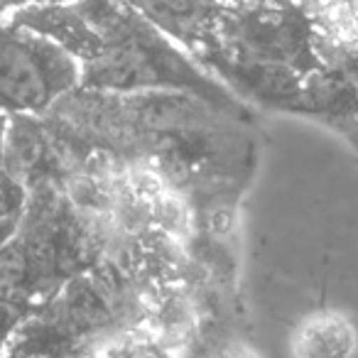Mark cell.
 Segmentation results:
<instances>
[{"instance_id": "obj_1", "label": "cell", "mask_w": 358, "mask_h": 358, "mask_svg": "<svg viewBox=\"0 0 358 358\" xmlns=\"http://www.w3.org/2000/svg\"><path fill=\"white\" fill-rule=\"evenodd\" d=\"M101 260L99 245L62 185L35 187L0 248V294L35 309Z\"/></svg>"}, {"instance_id": "obj_2", "label": "cell", "mask_w": 358, "mask_h": 358, "mask_svg": "<svg viewBox=\"0 0 358 358\" xmlns=\"http://www.w3.org/2000/svg\"><path fill=\"white\" fill-rule=\"evenodd\" d=\"M81 86V62L64 47L0 22V113L45 115L62 96Z\"/></svg>"}, {"instance_id": "obj_3", "label": "cell", "mask_w": 358, "mask_h": 358, "mask_svg": "<svg viewBox=\"0 0 358 358\" xmlns=\"http://www.w3.org/2000/svg\"><path fill=\"white\" fill-rule=\"evenodd\" d=\"M3 159L27 192L42 185H64V179L84 162L42 115H8Z\"/></svg>"}, {"instance_id": "obj_4", "label": "cell", "mask_w": 358, "mask_h": 358, "mask_svg": "<svg viewBox=\"0 0 358 358\" xmlns=\"http://www.w3.org/2000/svg\"><path fill=\"white\" fill-rule=\"evenodd\" d=\"M10 20L64 47L81 64L96 59L103 52V37L86 22L79 8L71 3H30L10 13Z\"/></svg>"}, {"instance_id": "obj_5", "label": "cell", "mask_w": 358, "mask_h": 358, "mask_svg": "<svg viewBox=\"0 0 358 358\" xmlns=\"http://www.w3.org/2000/svg\"><path fill=\"white\" fill-rule=\"evenodd\" d=\"M292 358H356L358 331L338 309H317L292 331Z\"/></svg>"}, {"instance_id": "obj_6", "label": "cell", "mask_w": 358, "mask_h": 358, "mask_svg": "<svg viewBox=\"0 0 358 358\" xmlns=\"http://www.w3.org/2000/svg\"><path fill=\"white\" fill-rule=\"evenodd\" d=\"M211 358H263L248 341L243 338H221L214 341Z\"/></svg>"}, {"instance_id": "obj_7", "label": "cell", "mask_w": 358, "mask_h": 358, "mask_svg": "<svg viewBox=\"0 0 358 358\" xmlns=\"http://www.w3.org/2000/svg\"><path fill=\"white\" fill-rule=\"evenodd\" d=\"M331 125L348 140V143H351V148L358 152V110L351 115H346V118L336 120V123H331Z\"/></svg>"}]
</instances>
